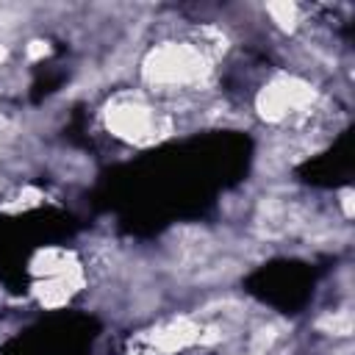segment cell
I'll return each instance as SVG.
<instances>
[{"label": "cell", "mask_w": 355, "mask_h": 355, "mask_svg": "<svg viewBox=\"0 0 355 355\" xmlns=\"http://www.w3.org/2000/svg\"><path fill=\"white\" fill-rule=\"evenodd\" d=\"M205 72L202 53L191 44H164L150 53L144 64V75L158 86H186L200 80Z\"/></svg>", "instance_id": "obj_1"}, {"label": "cell", "mask_w": 355, "mask_h": 355, "mask_svg": "<svg viewBox=\"0 0 355 355\" xmlns=\"http://www.w3.org/2000/svg\"><path fill=\"white\" fill-rule=\"evenodd\" d=\"M313 100V92L308 83L294 80V78H280L275 83H269L261 97H258V111L266 119H280L288 111H297L302 105H308Z\"/></svg>", "instance_id": "obj_2"}, {"label": "cell", "mask_w": 355, "mask_h": 355, "mask_svg": "<svg viewBox=\"0 0 355 355\" xmlns=\"http://www.w3.org/2000/svg\"><path fill=\"white\" fill-rule=\"evenodd\" d=\"M105 122L111 128V133L130 139V141H144L155 133V116L147 105L141 103H116L108 108Z\"/></svg>", "instance_id": "obj_3"}, {"label": "cell", "mask_w": 355, "mask_h": 355, "mask_svg": "<svg viewBox=\"0 0 355 355\" xmlns=\"http://www.w3.org/2000/svg\"><path fill=\"white\" fill-rule=\"evenodd\" d=\"M269 14L275 17V22L280 28H294V19H297V8L291 3H272L269 6Z\"/></svg>", "instance_id": "obj_4"}, {"label": "cell", "mask_w": 355, "mask_h": 355, "mask_svg": "<svg viewBox=\"0 0 355 355\" xmlns=\"http://www.w3.org/2000/svg\"><path fill=\"white\" fill-rule=\"evenodd\" d=\"M42 53H47V47H42V42H31L28 55H31V58H36V55H42Z\"/></svg>", "instance_id": "obj_5"}]
</instances>
